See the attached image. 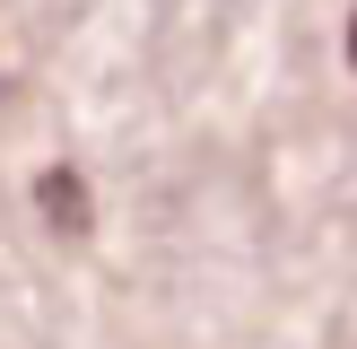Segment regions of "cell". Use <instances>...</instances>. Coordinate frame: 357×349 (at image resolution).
<instances>
[{"instance_id":"cell-1","label":"cell","mask_w":357,"mask_h":349,"mask_svg":"<svg viewBox=\"0 0 357 349\" xmlns=\"http://www.w3.org/2000/svg\"><path fill=\"white\" fill-rule=\"evenodd\" d=\"M35 201L52 209V227H61V236H79V227H87V192H79V174H70V166H52L44 184H35Z\"/></svg>"},{"instance_id":"cell-2","label":"cell","mask_w":357,"mask_h":349,"mask_svg":"<svg viewBox=\"0 0 357 349\" xmlns=\"http://www.w3.org/2000/svg\"><path fill=\"white\" fill-rule=\"evenodd\" d=\"M349 61H357V17H349Z\"/></svg>"}]
</instances>
